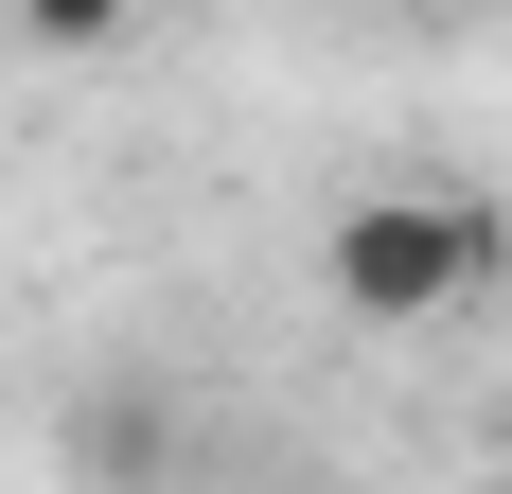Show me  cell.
<instances>
[{
    "label": "cell",
    "mask_w": 512,
    "mask_h": 494,
    "mask_svg": "<svg viewBox=\"0 0 512 494\" xmlns=\"http://www.w3.org/2000/svg\"><path fill=\"white\" fill-rule=\"evenodd\" d=\"M371 18H407V0H371Z\"/></svg>",
    "instance_id": "3957f363"
},
{
    "label": "cell",
    "mask_w": 512,
    "mask_h": 494,
    "mask_svg": "<svg viewBox=\"0 0 512 494\" xmlns=\"http://www.w3.org/2000/svg\"><path fill=\"white\" fill-rule=\"evenodd\" d=\"M0 18H18V36H36V53H106V36H124V18H142V0H0Z\"/></svg>",
    "instance_id": "7a4b0ae2"
},
{
    "label": "cell",
    "mask_w": 512,
    "mask_h": 494,
    "mask_svg": "<svg viewBox=\"0 0 512 494\" xmlns=\"http://www.w3.org/2000/svg\"><path fill=\"white\" fill-rule=\"evenodd\" d=\"M495 265H512V212H495V195H354L336 230H318V300H336V318H371V336L460 318Z\"/></svg>",
    "instance_id": "6da1fadb"
}]
</instances>
